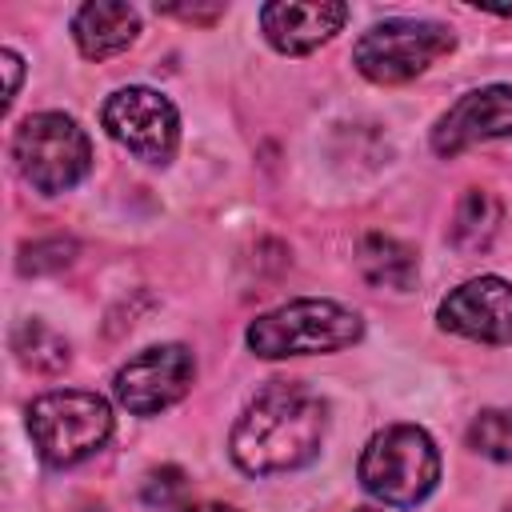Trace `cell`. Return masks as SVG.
I'll return each mask as SVG.
<instances>
[{
    "instance_id": "17",
    "label": "cell",
    "mask_w": 512,
    "mask_h": 512,
    "mask_svg": "<svg viewBox=\"0 0 512 512\" xmlns=\"http://www.w3.org/2000/svg\"><path fill=\"white\" fill-rule=\"evenodd\" d=\"M72 252H76V244H72V240H64V236L36 240V244H28V248H24L20 268H24V272H56V268H64V264L72 260Z\"/></svg>"
},
{
    "instance_id": "13",
    "label": "cell",
    "mask_w": 512,
    "mask_h": 512,
    "mask_svg": "<svg viewBox=\"0 0 512 512\" xmlns=\"http://www.w3.org/2000/svg\"><path fill=\"white\" fill-rule=\"evenodd\" d=\"M356 264H360L364 280L376 284V288L408 292L416 284V252L408 244H400L396 236H384V232L364 236L360 252H356Z\"/></svg>"
},
{
    "instance_id": "9",
    "label": "cell",
    "mask_w": 512,
    "mask_h": 512,
    "mask_svg": "<svg viewBox=\"0 0 512 512\" xmlns=\"http://www.w3.org/2000/svg\"><path fill=\"white\" fill-rule=\"evenodd\" d=\"M512 136V88L488 84L476 92H464L432 128V152L436 156H460L472 144Z\"/></svg>"
},
{
    "instance_id": "16",
    "label": "cell",
    "mask_w": 512,
    "mask_h": 512,
    "mask_svg": "<svg viewBox=\"0 0 512 512\" xmlns=\"http://www.w3.org/2000/svg\"><path fill=\"white\" fill-rule=\"evenodd\" d=\"M468 448L488 460L512 464V408H484L468 424Z\"/></svg>"
},
{
    "instance_id": "1",
    "label": "cell",
    "mask_w": 512,
    "mask_h": 512,
    "mask_svg": "<svg viewBox=\"0 0 512 512\" xmlns=\"http://www.w3.org/2000/svg\"><path fill=\"white\" fill-rule=\"evenodd\" d=\"M328 408L304 384L264 388L232 428V460L248 476H276L316 460Z\"/></svg>"
},
{
    "instance_id": "22",
    "label": "cell",
    "mask_w": 512,
    "mask_h": 512,
    "mask_svg": "<svg viewBox=\"0 0 512 512\" xmlns=\"http://www.w3.org/2000/svg\"><path fill=\"white\" fill-rule=\"evenodd\" d=\"M504 512H512V504H508V508H504Z\"/></svg>"
},
{
    "instance_id": "14",
    "label": "cell",
    "mask_w": 512,
    "mask_h": 512,
    "mask_svg": "<svg viewBox=\"0 0 512 512\" xmlns=\"http://www.w3.org/2000/svg\"><path fill=\"white\" fill-rule=\"evenodd\" d=\"M500 228V200L484 188H468L456 204V216H452V228H448V240L460 248V252H484L492 244Z\"/></svg>"
},
{
    "instance_id": "23",
    "label": "cell",
    "mask_w": 512,
    "mask_h": 512,
    "mask_svg": "<svg viewBox=\"0 0 512 512\" xmlns=\"http://www.w3.org/2000/svg\"><path fill=\"white\" fill-rule=\"evenodd\" d=\"M360 512H372V508H360Z\"/></svg>"
},
{
    "instance_id": "11",
    "label": "cell",
    "mask_w": 512,
    "mask_h": 512,
    "mask_svg": "<svg viewBox=\"0 0 512 512\" xmlns=\"http://www.w3.org/2000/svg\"><path fill=\"white\" fill-rule=\"evenodd\" d=\"M348 20V4L340 0H276L260 8V28L276 52L304 56L332 40Z\"/></svg>"
},
{
    "instance_id": "10",
    "label": "cell",
    "mask_w": 512,
    "mask_h": 512,
    "mask_svg": "<svg viewBox=\"0 0 512 512\" xmlns=\"http://www.w3.org/2000/svg\"><path fill=\"white\" fill-rule=\"evenodd\" d=\"M440 324L480 344H508L512 340V284L500 276H480V280L460 284L440 304Z\"/></svg>"
},
{
    "instance_id": "4",
    "label": "cell",
    "mask_w": 512,
    "mask_h": 512,
    "mask_svg": "<svg viewBox=\"0 0 512 512\" xmlns=\"http://www.w3.org/2000/svg\"><path fill=\"white\" fill-rule=\"evenodd\" d=\"M28 432L40 460L68 468L104 448V440L112 436V408L104 396L80 388L44 392L28 404Z\"/></svg>"
},
{
    "instance_id": "5",
    "label": "cell",
    "mask_w": 512,
    "mask_h": 512,
    "mask_svg": "<svg viewBox=\"0 0 512 512\" xmlns=\"http://www.w3.org/2000/svg\"><path fill=\"white\" fill-rule=\"evenodd\" d=\"M12 156L24 172V180L44 196L68 192L92 168V144H88L84 128L64 112L28 116L12 136Z\"/></svg>"
},
{
    "instance_id": "18",
    "label": "cell",
    "mask_w": 512,
    "mask_h": 512,
    "mask_svg": "<svg viewBox=\"0 0 512 512\" xmlns=\"http://www.w3.org/2000/svg\"><path fill=\"white\" fill-rule=\"evenodd\" d=\"M184 488H188L184 472L168 464V468H160V472H152V476L144 480V504H152V508H172V504L184 496Z\"/></svg>"
},
{
    "instance_id": "6",
    "label": "cell",
    "mask_w": 512,
    "mask_h": 512,
    "mask_svg": "<svg viewBox=\"0 0 512 512\" xmlns=\"http://www.w3.org/2000/svg\"><path fill=\"white\" fill-rule=\"evenodd\" d=\"M456 48L452 28L436 24V20H384L372 24L356 48H352V64L360 68V76L376 80V84H404L412 76H420L432 60L448 56Z\"/></svg>"
},
{
    "instance_id": "12",
    "label": "cell",
    "mask_w": 512,
    "mask_h": 512,
    "mask_svg": "<svg viewBox=\"0 0 512 512\" xmlns=\"http://www.w3.org/2000/svg\"><path fill=\"white\" fill-rule=\"evenodd\" d=\"M136 32H140V16L132 4H120V0H92L72 20L76 48L88 60H108L124 52L136 40Z\"/></svg>"
},
{
    "instance_id": "8",
    "label": "cell",
    "mask_w": 512,
    "mask_h": 512,
    "mask_svg": "<svg viewBox=\"0 0 512 512\" xmlns=\"http://www.w3.org/2000/svg\"><path fill=\"white\" fill-rule=\"evenodd\" d=\"M196 376V360L184 344H156L136 352L112 380L116 400L136 412V416H152L164 412L168 404H176L180 396H188Z\"/></svg>"
},
{
    "instance_id": "2",
    "label": "cell",
    "mask_w": 512,
    "mask_h": 512,
    "mask_svg": "<svg viewBox=\"0 0 512 512\" xmlns=\"http://www.w3.org/2000/svg\"><path fill=\"white\" fill-rule=\"evenodd\" d=\"M364 320L336 300H292L248 324V348L264 360L336 352L356 344Z\"/></svg>"
},
{
    "instance_id": "3",
    "label": "cell",
    "mask_w": 512,
    "mask_h": 512,
    "mask_svg": "<svg viewBox=\"0 0 512 512\" xmlns=\"http://www.w3.org/2000/svg\"><path fill=\"white\" fill-rule=\"evenodd\" d=\"M440 480V452L416 424H392L376 432L360 456V484L396 508L420 504Z\"/></svg>"
},
{
    "instance_id": "7",
    "label": "cell",
    "mask_w": 512,
    "mask_h": 512,
    "mask_svg": "<svg viewBox=\"0 0 512 512\" xmlns=\"http://www.w3.org/2000/svg\"><path fill=\"white\" fill-rule=\"evenodd\" d=\"M108 136L116 144H124L132 156L148 160V164H168L176 156L180 144V116L172 108L168 96H160L156 88H120L104 100L100 112Z\"/></svg>"
},
{
    "instance_id": "20",
    "label": "cell",
    "mask_w": 512,
    "mask_h": 512,
    "mask_svg": "<svg viewBox=\"0 0 512 512\" xmlns=\"http://www.w3.org/2000/svg\"><path fill=\"white\" fill-rule=\"evenodd\" d=\"M0 60H4V72H8V100H4V104H12V100H16V88H20V56H16L12 48H4Z\"/></svg>"
},
{
    "instance_id": "15",
    "label": "cell",
    "mask_w": 512,
    "mask_h": 512,
    "mask_svg": "<svg viewBox=\"0 0 512 512\" xmlns=\"http://www.w3.org/2000/svg\"><path fill=\"white\" fill-rule=\"evenodd\" d=\"M12 352H16V360H20L24 368H32V372H60V368L68 364V340L56 336V332H52L48 324H40V320L16 324V332H12Z\"/></svg>"
},
{
    "instance_id": "19",
    "label": "cell",
    "mask_w": 512,
    "mask_h": 512,
    "mask_svg": "<svg viewBox=\"0 0 512 512\" xmlns=\"http://www.w3.org/2000/svg\"><path fill=\"white\" fill-rule=\"evenodd\" d=\"M160 12H168V16H184V20H216V16H220V4H212V8H188V4H164Z\"/></svg>"
},
{
    "instance_id": "21",
    "label": "cell",
    "mask_w": 512,
    "mask_h": 512,
    "mask_svg": "<svg viewBox=\"0 0 512 512\" xmlns=\"http://www.w3.org/2000/svg\"><path fill=\"white\" fill-rule=\"evenodd\" d=\"M180 512H240V508H228V504H192V508H180Z\"/></svg>"
}]
</instances>
